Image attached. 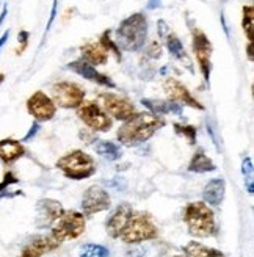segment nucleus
Returning a JSON list of instances; mask_svg holds the SVG:
<instances>
[{"instance_id":"obj_1","label":"nucleus","mask_w":254,"mask_h":257,"mask_svg":"<svg viewBox=\"0 0 254 257\" xmlns=\"http://www.w3.org/2000/svg\"><path fill=\"white\" fill-rule=\"evenodd\" d=\"M165 125V121L152 113H138L134 114L131 119H127L118 131V140L119 143L134 148L148 141L154 135L159 128Z\"/></svg>"},{"instance_id":"obj_2","label":"nucleus","mask_w":254,"mask_h":257,"mask_svg":"<svg viewBox=\"0 0 254 257\" xmlns=\"http://www.w3.org/2000/svg\"><path fill=\"white\" fill-rule=\"evenodd\" d=\"M146 36H148V21L142 13H137V15H132L121 22V25L116 30L115 43L121 46V49L124 50L137 52V50H140L145 46Z\"/></svg>"},{"instance_id":"obj_3","label":"nucleus","mask_w":254,"mask_h":257,"mask_svg":"<svg viewBox=\"0 0 254 257\" xmlns=\"http://www.w3.org/2000/svg\"><path fill=\"white\" fill-rule=\"evenodd\" d=\"M184 221L188 227V232L204 238L217 234V223L212 209L204 202H190L184 212Z\"/></svg>"},{"instance_id":"obj_4","label":"nucleus","mask_w":254,"mask_h":257,"mask_svg":"<svg viewBox=\"0 0 254 257\" xmlns=\"http://www.w3.org/2000/svg\"><path fill=\"white\" fill-rule=\"evenodd\" d=\"M57 168L72 181H83L96 173L94 159L83 151H72L57 162Z\"/></svg>"},{"instance_id":"obj_5","label":"nucleus","mask_w":254,"mask_h":257,"mask_svg":"<svg viewBox=\"0 0 254 257\" xmlns=\"http://www.w3.org/2000/svg\"><path fill=\"white\" fill-rule=\"evenodd\" d=\"M157 235L159 230L152 221V216L145 212H138L131 216L129 223H127L119 237L125 243H142L156 238Z\"/></svg>"},{"instance_id":"obj_6","label":"nucleus","mask_w":254,"mask_h":257,"mask_svg":"<svg viewBox=\"0 0 254 257\" xmlns=\"http://www.w3.org/2000/svg\"><path fill=\"white\" fill-rule=\"evenodd\" d=\"M83 230H85V216L75 210H66L55 221V226L50 235L58 243H61L66 238L80 237L83 234Z\"/></svg>"},{"instance_id":"obj_7","label":"nucleus","mask_w":254,"mask_h":257,"mask_svg":"<svg viewBox=\"0 0 254 257\" xmlns=\"http://www.w3.org/2000/svg\"><path fill=\"white\" fill-rule=\"evenodd\" d=\"M85 99V91L75 83L58 82L52 86L54 104L63 108H77Z\"/></svg>"},{"instance_id":"obj_8","label":"nucleus","mask_w":254,"mask_h":257,"mask_svg":"<svg viewBox=\"0 0 254 257\" xmlns=\"http://www.w3.org/2000/svg\"><path fill=\"white\" fill-rule=\"evenodd\" d=\"M77 114L88 127H91L96 132H107L113 124L108 114L96 102H82V105L77 107Z\"/></svg>"},{"instance_id":"obj_9","label":"nucleus","mask_w":254,"mask_h":257,"mask_svg":"<svg viewBox=\"0 0 254 257\" xmlns=\"http://www.w3.org/2000/svg\"><path fill=\"white\" fill-rule=\"evenodd\" d=\"M110 205H111V199L108 196L107 190H104L102 187L91 185L85 191L83 199H82V209L86 216L108 210Z\"/></svg>"},{"instance_id":"obj_10","label":"nucleus","mask_w":254,"mask_h":257,"mask_svg":"<svg viewBox=\"0 0 254 257\" xmlns=\"http://www.w3.org/2000/svg\"><path fill=\"white\" fill-rule=\"evenodd\" d=\"M100 100H102V107L104 110L111 114L115 119H121V121H127L131 119L135 114V107L134 104H131L129 100L113 94V93H104L100 94Z\"/></svg>"},{"instance_id":"obj_11","label":"nucleus","mask_w":254,"mask_h":257,"mask_svg":"<svg viewBox=\"0 0 254 257\" xmlns=\"http://www.w3.org/2000/svg\"><path fill=\"white\" fill-rule=\"evenodd\" d=\"M27 110L36 121H50L57 113V105L47 94L36 91L27 100Z\"/></svg>"},{"instance_id":"obj_12","label":"nucleus","mask_w":254,"mask_h":257,"mask_svg":"<svg viewBox=\"0 0 254 257\" xmlns=\"http://www.w3.org/2000/svg\"><path fill=\"white\" fill-rule=\"evenodd\" d=\"M193 50H195V55L196 60L201 66L202 75H204L206 82H209L210 79V69H212V63H210V57H212V44L207 40V36L196 30L193 33Z\"/></svg>"},{"instance_id":"obj_13","label":"nucleus","mask_w":254,"mask_h":257,"mask_svg":"<svg viewBox=\"0 0 254 257\" xmlns=\"http://www.w3.org/2000/svg\"><path fill=\"white\" fill-rule=\"evenodd\" d=\"M65 212L61 204L54 199H41L36 205V226L43 229L52 226Z\"/></svg>"},{"instance_id":"obj_14","label":"nucleus","mask_w":254,"mask_h":257,"mask_svg":"<svg viewBox=\"0 0 254 257\" xmlns=\"http://www.w3.org/2000/svg\"><path fill=\"white\" fill-rule=\"evenodd\" d=\"M163 88H165V91H167L170 100L181 102V104H185L188 107H193V108H198V110H204V105H201L199 102L192 94H190L187 86H184L179 80L173 79V77H170V79L165 80Z\"/></svg>"},{"instance_id":"obj_15","label":"nucleus","mask_w":254,"mask_h":257,"mask_svg":"<svg viewBox=\"0 0 254 257\" xmlns=\"http://www.w3.org/2000/svg\"><path fill=\"white\" fill-rule=\"evenodd\" d=\"M68 68L71 71H74L75 74L82 75L83 79L94 82L97 85H102V86H107V88H115L116 86L115 83H113V80L110 79V77L104 75L102 72H99L96 68H93L91 64L86 63L85 60H75V61L68 64Z\"/></svg>"},{"instance_id":"obj_16","label":"nucleus","mask_w":254,"mask_h":257,"mask_svg":"<svg viewBox=\"0 0 254 257\" xmlns=\"http://www.w3.org/2000/svg\"><path fill=\"white\" fill-rule=\"evenodd\" d=\"M132 215H134V210L131 204H127V202L119 204L116 210L113 212L111 216L107 220V234L111 238H118L124 230V227L127 226V223H129Z\"/></svg>"},{"instance_id":"obj_17","label":"nucleus","mask_w":254,"mask_h":257,"mask_svg":"<svg viewBox=\"0 0 254 257\" xmlns=\"http://www.w3.org/2000/svg\"><path fill=\"white\" fill-rule=\"evenodd\" d=\"M60 246V243L52 235H43L33 238L27 246L24 248L21 257H41L46 252L54 251Z\"/></svg>"},{"instance_id":"obj_18","label":"nucleus","mask_w":254,"mask_h":257,"mask_svg":"<svg viewBox=\"0 0 254 257\" xmlns=\"http://www.w3.org/2000/svg\"><path fill=\"white\" fill-rule=\"evenodd\" d=\"M224 191H226V182L224 179H212L209 181L204 187V191H202V198L204 201L210 205H220L224 199Z\"/></svg>"},{"instance_id":"obj_19","label":"nucleus","mask_w":254,"mask_h":257,"mask_svg":"<svg viewBox=\"0 0 254 257\" xmlns=\"http://www.w3.org/2000/svg\"><path fill=\"white\" fill-rule=\"evenodd\" d=\"M24 152H25V149L21 145V141H18V140L5 138L0 141V160L7 165L21 159L24 156Z\"/></svg>"},{"instance_id":"obj_20","label":"nucleus","mask_w":254,"mask_h":257,"mask_svg":"<svg viewBox=\"0 0 254 257\" xmlns=\"http://www.w3.org/2000/svg\"><path fill=\"white\" fill-rule=\"evenodd\" d=\"M82 55L86 63L90 64H105L108 60L107 50L100 46L99 43H88L82 46Z\"/></svg>"},{"instance_id":"obj_21","label":"nucleus","mask_w":254,"mask_h":257,"mask_svg":"<svg viewBox=\"0 0 254 257\" xmlns=\"http://www.w3.org/2000/svg\"><path fill=\"white\" fill-rule=\"evenodd\" d=\"M142 104L151 110L152 114H157V116H162V114H168V113H176L181 114V105L174 104L173 100L165 102V100H154V99H143Z\"/></svg>"},{"instance_id":"obj_22","label":"nucleus","mask_w":254,"mask_h":257,"mask_svg":"<svg viewBox=\"0 0 254 257\" xmlns=\"http://www.w3.org/2000/svg\"><path fill=\"white\" fill-rule=\"evenodd\" d=\"M188 170L192 173H209V171L217 170V166H215V163L206 156L204 151H198L193 156L192 162H190Z\"/></svg>"},{"instance_id":"obj_23","label":"nucleus","mask_w":254,"mask_h":257,"mask_svg":"<svg viewBox=\"0 0 254 257\" xmlns=\"http://www.w3.org/2000/svg\"><path fill=\"white\" fill-rule=\"evenodd\" d=\"M185 252L188 257H224L221 251L204 246L198 241H190L185 246Z\"/></svg>"},{"instance_id":"obj_24","label":"nucleus","mask_w":254,"mask_h":257,"mask_svg":"<svg viewBox=\"0 0 254 257\" xmlns=\"http://www.w3.org/2000/svg\"><path fill=\"white\" fill-rule=\"evenodd\" d=\"M167 47H168L170 54H171L174 58L182 60V61L185 60L188 69H190V71H193V69H192V63H190V60H188V57H187V54H185V49H184L181 40H179V38H177L176 35H168V36H167Z\"/></svg>"},{"instance_id":"obj_25","label":"nucleus","mask_w":254,"mask_h":257,"mask_svg":"<svg viewBox=\"0 0 254 257\" xmlns=\"http://www.w3.org/2000/svg\"><path fill=\"white\" fill-rule=\"evenodd\" d=\"M96 151L100 157H104L105 160H118L121 159L122 152L121 148L116 143H111V141H99L96 145Z\"/></svg>"},{"instance_id":"obj_26","label":"nucleus","mask_w":254,"mask_h":257,"mask_svg":"<svg viewBox=\"0 0 254 257\" xmlns=\"http://www.w3.org/2000/svg\"><path fill=\"white\" fill-rule=\"evenodd\" d=\"M79 257H110V251L102 245L88 243V245H83L80 248Z\"/></svg>"},{"instance_id":"obj_27","label":"nucleus","mask_w":254,"mask_h":257,"mask_svg":"<svg viewBox=\"0 0 254 257\" xmlns=\"http://www.w3.org/2000/svg\"><path fill=\"white\" fill-rule=\"evenodd\" d=\"M243 30L248 36V41L252 43V32H254V8L251 5L243 7Z\"/></svg>"},{"instance_id":"obj_28","label":"nucleus","mask_w":254,"mask_h":257,"mask_svg":"<svg viewBox=\"0 0 254 257\" xmlns=\"http://www.w3.org/2000/svg\"><path fill=\"white\" fill-rule=\"evenodd\" d=\"M99 44L102 46L107 52H111V54H115L118 60H121V50L118 47V44L115 41H111L110 40V30L104 32L102 35H100V40H99Z\"/></svg>"},{"instance_id":"obj_29","label":"nucleus","mask_w":254,"mask_h":257,"mask_svg":"<svg viewBox=\"0 0 254 257\" xmlns=\"http://www.w3.org/2000/svg\"><path fill=\"white\" fill-rule=\"evenodd\" d=\"M242 174L245 176L248 193H251V195H252L254 182H252V160H251V157H246V159L243 160V163H242Z\"/></svg>"},{"instance_id":"obj_30","label":"nucleus","mask_w":254,"mask_h":257,"mask_svg":"<svg viewBox=\"0 0 254 257\" xmlns=\"http://www.w3.org/2000/svg\"><path fill=\"white\" fill-rule=\"evenodd\" d=\"M176 132L188 140V143H195L196 141V128L192 125H182V124H174Z\"/></svg>"},{"instance_id":"obj_31","label":"nucleus","mask_w":254,"mask_h":257,"mask_svg":"<svg viewBox=\"0 0 254 257\" xmlns=\"http://www.w3.org/2000/svg\"><path fill=\"white\" fill-rule=\"evenodd\" d=\"M146 55L149 58H160V55H162V47H160V44L157 41L151 43L149 47H148V50H146Z\"/></svg>"},{"instance_id":"obj_32","label":"nucleus","mask_w":254,"mask_h":257,"mask_svg":"<svg viewBox=\"0 0 254 257\" xmlns=\"http://www.w3.org/2000/svg\"><path fill=\"white\" fill-rule=\"evenodd\" d=\"M16 182H18L16 176L13 174V173H7V174H5V181H4L2 184H0V191H2L4 188H7L10 184H16Z\"/></svg>"},{"instance_id":"obj_33","label":"nucleus","mask_w":254,"mask_h":257,"mask_svg":"<svg viewBox=\"0 0 254 257\" xmlns=\"http://www.w3.org/2000/svg\"><path fill=\"white\" fill-rule=\"evenodd\" d=\"M157 27H159V36L160 38H167L170 35V30H168V25L165 21H159L157 22Z\"/></svg>"},{"instance_id":"obj_34","label":"nucleus","mask_w":254,"mask_h":257,"mask_svg":"<svg viewBox=\"0 0 254 257\" xmlns=\"http://www.w3.org/2000/svg\"><path fill=\"white\" fill-rule=\"evenodd\" d=\"M55 16H57V0H54L52 11H50V18H49V24H47V30L50 29V25H52V22H54Z\"/></svg>"},{"instance_id":"obj_35","label":"nucleus","mask_w":254,"mask_h":257,"mask_svg":"<svg viewBox=\"0 0 254 257\" xmlns=\"http://www.w3.org/2000/svg\"><path fill=\"white\" fill-rule=\"evenodd\" d=\"M27 40H29V33H27V32H21V33H19V43H22L21 52L25 49V46H27Z\"/></svg>"},{"instance_id":"obj_36","label":"nucleus","mask_w":254,"mask_h":257,"mask_svg":"<svg viewBox=\"0 0 254 257\" xmlns=\"http://www.w3.org/2000/svg\"><path fill=\"white\" fill-rule=\"evenodd\" d=\"M38 128H40V125H38V124H33V125H32V131H30L27 135H25V138H24V140L27 141V140H30L32 137H35V135H36V132H38Z\"/></svg>"},{"instance_id":"obj_37","label":"nucleus","mask_w":254,"mask_h":257,"mask_svg":"<svg viewBox=\"0 0 254 257\" xmlns=\"http://www.w3.org/2000/svg\"><path fill=\"white\" fill-rule=\"evenodd\" d=\"M160 2H162V0H149L148 5H146V8H148V10H156V8L160 7Z\"/></svg>"},{"instance_id":"obj_38","label":"nucleus","mask_w":254,"mask_h":257,"mask_svg":"<svg viewBox=\"0 0 254 257\" xmlns=\"http://www.w3.org/2000/svg\"><path fill=\"white\" fill-rule=\"evenodd\" d=\"M8 36H10V32H5V33H4V36L0 38V47H2V46L5 44V41L8 40Z\"/></svg>"},{"instance_id":"obj_39","label":"nucleus","mask_w":254,"mask_h":257,"mask_svg":"<svg viewBox=\"0 0 254 257\" xmlns=\"http://www.w3.org/2000/svg\"><path fill=\"white\" fill-rule=\"evenodd\" d=\"M248 58L252 61V43H248Z\"/></svg>"},{"instance_id":"obj_40","label":"nucleus","mask_w":254,"mask_h":257,"mask_svg":"<svg viewBox=\"0 0 254 257\" xmlns=\"http://www.w3.org/2000/svg\"><path fill=\"white\" fill-rule=\"evenodd\" d=\"M5 16H7V8H4V11H2V15H0V24H2V22H4Z\"/></svg>"},{"instance_id":"obj_41","label":"nucleus","mask_w":254,"mask_h":257,"mask_svg":"<svg viewBox=\"0 0 254 257\" xmlns=\"http://www.w3.org/2000/svg\"><path fill=\"white\" fill-rule=\"evenodd\" d=\"M4 79H5V77H4L2 74H0V83H2V82H4Z\"/></svg>"},{"instance_id":"obj_42","label":"nucleus","mask_w":254,"mask_h":257,"mask_svg":"<svg viewBox=\"0 0 254 257\" xmlns=\"http://www.w3.org/2000/svg\"><path fill=\"white\" fill-rule=\"evenodd\" d=\"M176 257H182V255H176Z\"/></svg>"}]
</instances>
